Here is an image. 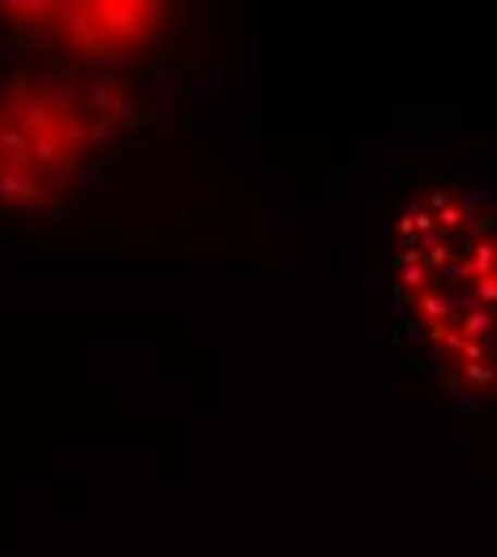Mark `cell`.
Wrapping results in <instances>:
<instances>
[{
    "label": "cell",
    "mask_w": 497,
    "mask_h": 557,
    "mask_svg": "<svg viewBox=\"0 0 497 557\" xmlns=\"http://www.w3.org/2000/svg\"><path fill=\"white\" fill-rule=\"evenodd\" d=\"M61 17H30L52 52L82 61L138 57L159 30V4H57Z\"/></svg>",
    "instance_id": "3"
},
{
    "label": "cell",
    "mask_w": 497,
    "mask_h": 557,
    "mask_svg": "<svg viewBox=\"0 0 497 557\" xmlns=\"http://www.w3.org/2000/svg\"><path fill=\"white\" fill-rule=\"evenodd\" d=\"M116 125L112 86L73 70H22L0 82V207L57 202Z\"/></svg>",
    "instance_id": "2"
},
{
    "label": "cell",
    "mask_w": 497,
    "mask_h": 557,
    "mask_svg": "<svg viewBox=\"0 0 497 557\" xmlns=\"http://www.w3.org/2000/svg\"><path fill=\"white\" fill-rule=\"evenodd\" d=\"M403 322L446 386L497 399V202L437 185L399 214Z\"/></svg>",
    "instance_id": "1"
}]
</instances>
